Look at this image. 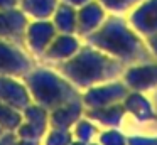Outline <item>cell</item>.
Masks as SVG:
<instances>
[{"instance_id": "9c48e42d", "label": "cell", "mask_w": 157, "mask_h": 145, "mask_svg": "<svg viewBox=\"0 0 157 145\" xmlns=\"http://www.w3.org/2000/svg\"><path fill=\"white\" fill-rule=\"evenodd\" d=\"M103 145H127V137L118 130H108L101 135Z\"/></svg>"}, {"instance_id": "8fae6325", "label": "cell", "mask_w": 157, "mask_h": 145, "mask_svg": "<svg viewBox=\"0 0 157 145\" xmlns=\"http://www.w3.org/2000/svg\"><path fill=\"white\" fill-rule=\"evenodd\" d=\"M145 42H147V46H149V49H150V52H152V56L157 59V34L145 37Z\"/></svg>"}, {"instance_id": "ba28073f", "label": "cell", "mask_w": 157, "mask_h": 145, "mask_svg": "<svg viewBox=\"0 0 157 145\" xmlns=\"http://www.w3.org/2000/svg\"><path fill=\"white\" fill-rule=\"evenodd\" d=\"M105 3L106 9L113 10V12H125V10L135 7L137 3H140L142 0H101Z\"/></svg>"}, {"instance_id": "52a82bcc", "label": "cell", "mask_w": 157, "mask_h": 145, "mask_svg": "<svg viewBox=\"0 0 157 145\" xmlns=\"http://www.w3.org/2000/svg\"><path fill=\"white\" fill-rule=\"evenodd\" d=\"M103 17H105L103 10L100 9L96 3H93V5L88 7V9L85 10V13H83V24L86 25V29H95V27L103 20Z\"/></svg>"}, {"instance_id": "30bf717a", "label": "cell", "mask_w": 157, "mask_h": 145, "mask_svg": "<svg viewBox=\"0 0 157 145\" xmlns=\"http://www.w3.org/2000/svg\"><path fill=\"white\" fill-rule=\"evenodd\" d=\"M127 145H157V137H144V135H133L127 138Z\"/></svg>"}, {"instance_id": "3957f363", "label": "cell", "mask_w": 157, "mask_h": 145, "mask_svg": "<svg viewBox=\"0 0 157 145\" xmlns=\"http://www.w3.org/2000/svg\"><path fill=\"white\" fill-rule=\"evenodd\" d=\"M128 24L142 37L157 34V0H142L128 15Z\"/></svg>"}, {"instance_id": "7a4b0ae2", "label": "cell", "mask_w": 157, "mask_h": 145, "mask_svg": "<svg viewBox=\"0 0 157 145\" xmlns=\"http://www.w3.org/2000/svg\"><path fill=\"white\" fill-rule=\"evenodd\" d=\"M123 83L132 91H145L154 90L157 86V63H139L132 64L123 71Z\"/></svg>"}, {"instance_id": "5b68a950", "label": "cell", "mask_w": 157, "mask_h": 145, "mask_svg": "<svg viewBox=\"0 0 157 145\" xmlns=\"http://www.w3.org/2000/svg\"><path fill=\"white\" fill-rule=\"evenodd\" d=\"M127 93H128V86L125 83H112L91 91L90 93V103L93 106H100V108L106 106V105L120 103L127 96Z\"/></svg>"}, {"instance_id": "277c9868", "label": "cell", "mask_w": 157, "mask_h": 145, "mask_svg": "<svg viewBox=\"0 0 157 145\" xmlns=\"http://www.w3.org/2000/svg\"><path fill=\"white\" fill-rule=\"evenodd\" d=\"M123 106H125L127 113H130L140 123L157 120V113L152 103L142 91H128L127 96L123 98Z\"/></svg>"}, {"instance_id": "8992f818", "label": "cell", "mask_w": 157, "mask_h": 145, "mask_svg": "<svg viewBox=\"0 0 157 145\" xmlns=\"http://www.w3.org/2000/svg\"><path fill=\"white\" fill-rule=\"evenodd\" d=\"M125 106L123 103H113L101 106L100 111H95V116L98 118L101 123H105L106 127H120V123L123 121L125 116Z\"/></svg>"}, {"instance_id": "6da1fadb", "label": "cell", "mask_w": 157, "mask_h": 145, "mask_svg": "<svg viewBox=\"0 0 157 145\" xmlns=\"http://www.w3.org/2000/svg\"><path fill=\"white\" fill-rule=\"evenodd\" d=\"M93 40L98 44V47L110 52L123 64L149 63L154 59L142 36L135 32L132 25L128 27V24L122 17H110V20L93 37Z\"/></svg>"}]
</instances>
